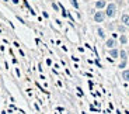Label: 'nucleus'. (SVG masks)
<instances>
[{"label":"nucleus","instance_id":"11","mask_svg":"<svg viewBox=\"0 0 129 114\" xmlns=\"http://www.w3.org/2000/svg\"><path fill=\"white\" fill-rule=\"evenodd\" d=\"M97 33H98V37H100V38H105V31H104L102 28H98Z\"/></svg>","mask_w":129,"mask_h":114},{"label":"nucleus","instance_id":"13","mask_svg":"<svg viewBox=\"0 0 129 114\" xmlns=\"http://www.w3.org/2000/svg\"><path fill=\"white\" fill-rule=\"evenodd\" d=\"M126 1H128V4H129V0H126Z\"/></svg>","mask_w":129,"mask_h":114},{"label":"nucleus","instance_id":"3","mask_svg":"<svg viewBox=\"0 0 129 114\" xmlns=\"http://www.w3.org/2000/svg\"><path fill=\"white\" fill-rule=\"evenodd\" d=\"M118 42L115 38H108V40H105V46L108 48V49H112V48H117Z\"/></svg>","mask_w":129,"mask_h":114},{"label":"nucleus","instance_id":"7","mask_svg":"<svg viewBox=\"0 0 129 114\" xmlns=\"http://www.w3.org/2000/svg\"><path fill=\"white\" fill-rule=\"evenodd\" d=\"M109 55L114 59H117V58H119V51H118L117 48H112V49H109Z\"/></svg>","mask_w":129,"mask_h":114},{"label":"nucleus","instance_id":"10","mask_svg":"<svg viewBox=\"0 0 129 114\" xmlns=\"http://www.w3.org/2000/svg\"><path fill=\"white\" fill-rule=\"evenodd\" d=\"M126 28H128V27H125L123 24H121V25H118V27H117V30L119 31V33H121V34H125V31H126Z\"/></svg>","mask_w":129,"mask_h":114},{"label":"nucleus","instance_id":"14","mask_svg":"<svg viewBox=\"0 0 129 114\" xmlns=\"http://www.w3.org/2000/svg\"><path fill=\"white\" fill-rule=\"evenodd\" d=\"M128 96H129V91H128Z\"/></svg>","mask_w":129,"mask_h":114},{"label":"nucleus","instance_id":"12","mask_svg":"<svg viewBox=\"0 0 129 114\" xmlns=\"http://www.w3.org/2000/svg\"><path fill=\"white\" fill-rule=\"evenodd\" d=\"M126 65H128V61H121V63H119V66H118V68L125 69V68H126Z\"/></svg>","mask_w":129,"mask_h":114},{"label":"nucleus","instance_id":"8","mask_svg":"<svg viewBox=\"0 0 129 114\" xmlns=\"http://www.w3.org/2000/svg\"><path fill=\"white\" fill-rule=\"evenodd\" d=\"M122 79L125 80V82H129V69H122Z\"/></svg>","mask_w":129,"mask_h":114},{"label":"nucleus","instance_id":"9","mask_svg":"<svg viewBox=\"0 0 129 114\" xmlns=\"http://www.w3.org/2000/svg\"><path fill=\"white\" fill-rule=\"evenodd\" d=\"M119 58H121V61H128V52L125 49H121L119 51Z\"/></svg>","mask_w":129,"mask_h":114},{"label":"nucleus","instance_id":"1","mask_svg":"<svg viewBox=\"0 0 129 114\" xmlns=\"http://www.w3.org/2000/svg\"><path fill=\"white\" fill-rule=\"evenodd\" d=\"M117 4L115 3H108L107 4V7H105V16L107 17H109V18H114L115 16H117Z\"/></svg>","mask_w":129,"mask_h":114},{"label":"nucleus","instance_id":"4","mask_svg":"<svg viewBox=\"0 0 129 114\" xmlns=\"http://www.w3.org/2000/svg\"><path fill=\"white\" fill-rule=\"evenodd\" d=\"M121 23H122L125 27H129V14L128 13H122V16H121Z\"/></svg>","mask_w":129,"mask_h":114},{"label":"nucleus","instance_id":"6","mask_svg":"<svg viewBox=\"0 0 129 114\" xmlns=\"http://www.w3.org/2000/svg\"><path fill=\"white\" fill-rule=\"evenodd\" d=\"M128 40H129V37L126 34H121L119 35V42H121L122 45H126V44H128Z\"/></svg>","mask_w":129,"mask_h":114},{"label":"nucleus","instance_id":"5","mask_svg":"<svg viewBox=\"0 0 129 114\" xmlns=\"http://www.w3.org/2000/svg\"><path fill=\"white\" fill-rule=\"evenodd\" d=\"M105 7H107L105 0H97V1H95V9H97V10H102V9H105Z\"/></svg>","mask_w":129,"mask_h":114},{"label":"nucleus","instance_id":"2","mask_svg":"<svg viewBox=\"0 0 129 114\" xmlns=\"http://www.w3.org/2000/svg\"><path fill=\"white\" fill-rule=\"evenodd\" d=\"M105 11H95L94 13V21L95 23H104V20H105Z\"/></svg>","mask_w":129,"mask_h":114}]
</instances>
